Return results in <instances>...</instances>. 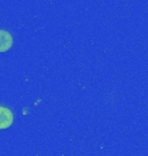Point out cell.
I'll use <instances>...</instances> for the list:
<instances>
[{
  "mask_svg": "<svg viewBox=\"0 0 148 156\" xmlns=\"http://www.w3.org/2000/svg\"><path fill=\"white\" fill-rule=\"evenodd\" d=\"M13 113L7 107L0 105V130L8 129L13 124Z\"/></svg>",
  "mask_w": 148,
  "mask_h": 156,
  "instance_id": "cell-1",
  "label": "cell"
},
{
  "mask_svg": "<svg viewBox=\"0 0 148 156\" xmlns=\"http://www.w3.org/2000/svg\"><path fill=\"white\" fill-rule=\"evenodd\" d=\"M13 44V38L11 35V33L0 29V52H5Z\"/></svg>",
  "mask_w": 148,
  "mask_h": 156,
  "instance_id": "cell-2",
  "label": "cell"
}]
</instances>
